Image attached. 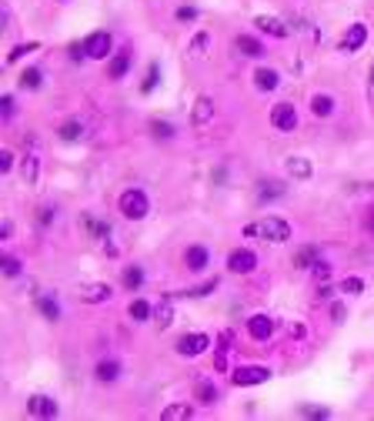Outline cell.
Listing matches in <instances>:
<instances>
[{"label": "cell", "instance_id": "cell-47", "mask_svg": "<svg viewBox=\"0 0 374 421\" xmlns=\"http://www.w3.org/2000/svg\"><path fill=\"white\" fill-rule=\"evenodd\" d=\"M54 217H57V208H44V210H40V228H47Z\"/></svg>", "mask_w": 374, "mask_h": 421}, {"label": "cell", "instance_id": "cell-41", "mask_svg": "<svg viewBox=\"0 0 374 421\" xmlns=\"http://www.w3.org/2000/svg\"><path fill=\"white\" fill-rule=\"evenodd\" d=\"M24 181H27V184H34V181H37V158H27L24 160Z\"/></svg>", "mask_w": 374, "mask_h": 421}, {"label": "cell", "instance_id": "cell-31", "mask_svg": "<svg viewBox=\"0 0 374 421\" xmlns=\"http://www.w3.org/2000/svg\"><path fill=\"white\" fill-rule=\"evenodd\" d=\"M198 401L200 405H214V401H218V388H214V381H198Z\"/></svg>", "mask_w": 374, "mask_h": 421}, {"label": "cell", "instance_id": "cell-21", "mask_svg": "<svg viewBox=\"0 0 374 421\" xmlns=\"http://www.w3.org/2000/svg\"><path fill=\"white\" fill-rule=\"evenodd\" d=\"M57 134H60V141H67V144L80 141V137H84V124H80V117H71V121H64V124L57 128Z\"/></svg>", "mask_w": 374, "mask_h": 421}, {"label": "cell", "instance_id": "cell-5", "mask_svg": "<svg viewBox=\"0 0 374 421\" xmlns=\"http://www.w3.org/2000/svg\"><path fill=\"white\" fill-rule=\"evenodd\" d=\"M27 415L37 421H54L60 415V408H57V401L50 395H30L27 398Z\"/></svg>", "mask_w": 374, "mask_h": 421}, {"label": "cell", "instance_id": "cell-39", "mask_svg": "<svg viewBox=\"0 0 374 421\" xmlns=\"http://www.w3.org/2000/svg\"><path fill=\"white\" fill-rule=\"evenodd\" d=\"M207 44H211V34H207V30H200L198 37L191 40V53H194V57H198V53H204V51H207Z\"/></svg>", "mask_w": 374, "mask_h": 421}, {"label": "cell", "instance_id": "cell-37", "mask_svg": "<svg viewBox=\"0 0 374 421\" xmlns=\"http://www.w3.org/2000/svg\"><path fill=\"white\" fill-rule=\"evenodd\" d=\"M0 261H3V278H17V274L24 271V267H21V261H17L14 254H3Z\"/></svg>", "mask_w": 374, "mask_h": 421}, {"label": "cell", "instance_id": "cell-53", "mask_svg": "<svg viewBox=\"0 0 374 421\" xmlns=\"http://www.w3.org/2000/svg\"><path fill=\"white\" fill-rule=\"evenodd\" d=\"M371 84H374V67H371Z\"/></svg>", "mask_w": 374, "mask_h": 421}, {"label": "cell", "instance_id": "cell-52", "mask_svg": "<svg viewBox=\"0 0 374 421\" xmlns=\"http://www.w3.org/2000/svg\"><path fill=\"white\" fill-rule=\"evenodd\" d=\"M368 231L374 234V208H371V214H368Z\"/></svg>", "mask_w": 374, "mask_h": 421}, {"label": "cell", "instance_id": "cell-24", "mask_svg": "<svg viewBox=\"0 0 374 421\" xmlns=\"http://www.w3.org/2000/svg\"><path fill=\"white\" fill-rule=\"evenodd\" d=\"M311 114L314 117H331L334 114V97L331 94H314L311 97Z\"/></svg>", "mask_w": 374, "mask_h": 421}, {"label": "cell", "instance_id": "cell-43", "mask_svg": "<svg viewBox=\"0 0 374 421\" xmlns=\"http://www.w3.org/2000/svg\"><path fill=\"white\" fill-rule=\"evenodd\" d=\"M71 60H74V64H84V60H87V47H84V44H71Z\"/></svg>", "mask_w": 374, "mask_h": 421}, {"label": "cell", "instance_id": "cell-33", "mask_svg": "<svg viewBox=\"0 0 374 421\" xmlns=\"http://www.w3.org/2000/svg\"><path fill=\"white\" fill-rule=\"evenodd\" d=\"M157 84H161V64L154 60V64L148 67V77H144V84H141V94H150Z\"/></svg>", "mask_w": 374, "mask_h": 421}, {"label": "cell", "instance_id": "cell-1", "mask_svg": "<svg viewBox=\"0 0 374 421\" xmlns=\"http://www.w3.org/2000/svg\"><path fill=\"white\" fill-rule=\"evenodd\" d=\"M291 234H294L291 224L284 217H274V214H268V217H261V221L244 228V237H264L271 244H284V241H291Z\"/></svg>", "mask_w": 374, "mask_h": 421}, {"label": "cell", "instance_id": "cell-23", "mask_svg": "<svg viewBox=\"0 0 374 421\" xmlns=\"http://www.w3.org/2000/svg\"><path fill=\"white\" fill-rule=\"evenodd\" d=\"M37 308H40V315L47 317V321H60V301L54 294H40L37 298Z\"/></svg>", "mask_w": 374, "mask_h": 421}, {"label": "cell", "instance_id": "cell-14", "mask_svg": "<svg viewBox=\"0 0 374 421\" xmlns=\"http://www.w3.org/2000/svg\"><path fill=\"white\" fill-rule=\"evenodd\" d=\"M364 40H368V27L364 24H351L348 34L341 37V51H348V53L361 51V47H364Z\"/></svg>", "mask_w": 374, "mask_h": 421}, {"label": "cell", "instance_id": "cell-51", "mask_svg": "<svg viewBox=\"0 0 374 421\" xmlns=\"http://www.w3.org/2000/svg\"><path fill=\"white\" fill-rule=\"evenodd\" d=\"M331 291H334L331 285H321V288H318V298H331Z\"/></svg>", "mask_w": 374, "mask_h": 421}, {"label": "cell", "instance_id": "cell-40", "mask_svg": "<svg viewBox=\"0 0 374 421\" xmlns=\"http://www.w3.org/2000/svg\"><path fill=\"white\" fill-rule=\"evenodd\" d=\"M301 415H304V418H314V421H325L331 411H327V408H318V405H304Z\"/></svg>", "mask_w": 374, "mask_h": 421}, {"label": "cell", "instance_id": "cell-19", "mask_svg": "<svg viewBox=\"0 0 374 421\" xmlns=\"http://www.w3.org/2000/svg\"><path fill=\"white\" fill-rule=\"evenodd\" d=\"M318 261H321V248L318 244H304L294 254V267H314Z\"/></svg>", "mask_w": 374, "mask_h": 421}, {"label": "cell", "instance_id": "cell-34", "mask_svg": "<svg viewBox=\"0 0 374 421\" xmlns=\"http://www.w3.org/2000/svg\"><path fill=\"white\" fill-rule=\"evenodd\" d=\"M37 47H40V44H37V40H30V44H17V47H14V51L7 53V64H17V60H21V57H27V53H34V51H37Z\"/></svg>", "mask_w": 374, "mask_h": 421}, {"label": "cell", "instance_id": "cell-9", "mask_svg": "<svg viewBox=\"0 0 374 421\" xmlns=\"http://www.w3.org/2000/svg\"><path fill=\"white\" fill-rule=\"evenodd\" d=\"M248 335L254 341H271L274 335V317L271 315H250L248 317Z\"/></svg>", "mask_w": 374, "mask_h": 421}, {"label": "cell", "instance_id": "cell-29", "mask_svg": "<svg viewBox=\"0 0 374 421\" xmlns=\"http://www.w3.org/2000/svg\"><path fill=\"white\" fill-rule=\"evenodd\" d=\"M154 321H157V328L164 331V328H171V321H174V308H171V301H161L157 308H154Z\"/></svg>", "mask_w": 374, "mask_h": 421}, {"label": "cell", "instance_id": "cell-16", "mask_svg": "<svg viewBox=\"0 0 374 421\" xmlns=\"http://www.w3.org/2000/svg\"><path fill=\"white\" fill-rule=\"evenodd\" d=\"M214 121V97H198V104H194V114H191V124L194 128H204V124H211Z\"/></svg>", "mask_w": 374, "mask_h": 421}, {"label": "cell", "instance_id": "cell-42", "mask_svg": "<svg viewBox=\"0 0 374 421\" xmlns=\"http://www.w3.org/2000/svg\"><path fill=\"white\" fill-rule=\"evenodd\" d=\"M311 274H314L318 281H327V278H331V264H327V261H318L314 267H311Z\"/></svg>", "mask_w": 374, "mask_h": 421}, {"label": "cell", "instance_id": "cell-11", "mask_svg": "<svg viewBox=\"0 0 374 421\" xmlns=\"http://www.w3.org/2000/svg\"><path fill=\"white\" fill-rule=\"evenodd\" d=\"M130 64H134V51H130V47H121V51L110 57V64H107V77L121 80L127 71H130Z\"/></svg>", "mask_w": 374, "mask_h": 421}, {"label": "cell", "instance_id": "cell-38", "mask_svg": "<svg viewBox=\"0 0 374 421\" xmlns=\"http://www.w3.org/2000/svg\"><path fill=\"white\" fill-rule=\"evenodd\" d=\"M338 291H341V294H361V291H364V281H361V278H344V281L338 285Z\"/></svg>", "mask_w": 374, "mask_h": 421}, {"label": "cell", "instance_id": "cell-4", "mask_svg": "<svg viewBox=\"0 0 374 421\" xmlns=\"http://www.w3.org/2000/svg\"><path fill=\"white\" fill-rule=\"evenodd\" d=\"M231 381H234V388L264 385V381H271V368H264V365H241V368L231 374Z\"/></svg>", "mask_w": 374, "mask_h": 421}, {"label": "cell", "instance_id": "cell-25", "mask_svg": "<svg viewBox=\"0 0 374 421\" xmlns=\"http://www.w3.org/2000/svg\"><path fill=\"white\" fill-rule=\"evenodd\" d=\"M127 315H130V321H148L150 315H154V308H150V301H144V298H137V301H130V308H127Z\"/></svg>", "mask_w": 374, "mask_h": 421}, {"label": "cell", "instance_id": "cell-30", "mask_svg": "<svg viewBox=\"0 0 374 421\" xmlns=\"http://www.w3.org/2000/svg\"><path fill=\"white\" fill-rule=\"evenodd\" d=\"M218 288H221V281H218V278H211V281H204V285H198V288L184 291L180 298H207V294H214Z\"/></svg>", "mask_w": 374, "mask_h": 421}, {"label": "cell", "instance_id": "cell-7", "mask_svg": "<svg viewBox=\"0 0 374 421\" xmlns=\"http://www.w3.org/2000/svg\"><path fill=\"white\" fill-rule=\"evenodd\" d=\"M254 267H257V254L250 248H237V251L227 254V271L231 274H250Z\"/></svg>", "mask_w": 374, "mask_h": 421}, {"label": "cell", "instance_id": "cell-20", "mask_svg": "<svg viewBox=\"0 0 374 421\" xmlns=\"http://www.w3.org/2000/svg\"><path fill=\"white\" fill-rule=\"evenodd\" d=\"M234 44H237V51L244 53V57H264V44L257 37H250V34H241Z\"/></svg>", "mask_w": 374, "mask_h": 421}, {"label": "cell", "instance_id": "cell-13", "mask_svg": "<svg viewBox=\"0 0 374 421\" xmlns=\"http://www.w3.org/2000/svg\"><path fill=\"white\" fill-rule=\"evenodd\" d=\"M284 194H288V184H284V181H271V178H268V181H257V201H261V204L281 201Z\"/></svg>", "mask_w": 374, "mask_h": 421}, {"label": "cell", "instance_id": "cell-27", "mask_svg": "<svg viewBox=\"0 0 374 421\" xmlns=\"http://www.w3.org/2000/svg\"><path fill=\"white\" fill-rule=\"evenodd\" d=\"M141 285H144V267H141V264H127L124 267V288L137 291Z\"/></svg>", "mask_w": 374, "mask_h": 421}, {"label": "cell", "instance_id": "cell-15", "mask_svg": "<svg viewBox=\"0 0 374 421\" xmlns=\"http://www.w3.org/2000/svg\"><path fill=\"white\" fill-rule=\"evenodd\" d=\"M94 378H97L100 385H114L121 378V361L117 358H100L97 368H94Z\"/></svg>", "mask_w": 374, "mask_h": 421}, {"label": "cell", "instance_id": "cell-3", "mask_svg": "<svg viewBox=\"0 0 374 421\" xmlns=\"http://www.w3.org/2000/svg\"><path fill=\"white\" fill-rule=\"evenodd\" d=\"M84 47H87L91 60H107L110 51H114V37H110V30H94V34L84 37Z\"/></svg>", "mask_w": 374, "mask_h": 421}, {"label": "cell", "instance_id": "cell-6", "mask_svg": "<svg viewBox=\"0 0 374 421\" xmlns=\"http://www.w3.org/2000/svg\"><path fill=\"white\" fill-rule=\"evenodd\" d=\"M271 124H274L281 134L294 131V128H298V107L288 104V101L274 104V107H271Z\"/></svg>", "mask_w": 374, "mask_h": 421}, {"label": "cell", "instance_id": "cell-17", "mask_svg": "<svg viewBox=\"0 0 374 421\" xmlns=\"http://www.w3.org/2000/svg\"><path fill=\"white\" fill-rule=\"evenodd\" d=\"M277 84H281V74H277L274 67H257V71H254V87H257V91L271 94V91H277Z\"/></svg>", "mask_w": 374, "mask_h": 421}, {"label": "cell", "instance_id": "cell-48", "mask_svg": "<svg viewBox=\"0 0 374 421\" xmlns=\"http://www.w3.org/2000/svg\"><path fill=\"white\" fill-rule=\"evenodd\" d=\"M331 317H334V321H344V304H334V308H331Z\"/></svg>", "mask_w": 374, "mask_h": 421}, {"label": "cell", "instance_id": "cell-2", "mask_svg": "<svg viewBox=\"0 0 374 421\" xmlns=\"http://www.w3.org/2000/svg\"><path fill=\"white\" fill-rule=\"evenodd\" d=\"M117 208H121V214H124L127 221H144L150 210V201L141 187H127L124 194H121V201H117Z\"/></svg>", "mask_w": 374, "mask_h": 421}, {"label": "cell", "instance_id": "cell-49", "mask_svg": "<svg viewBox=\"0 0 374 421\" xmlns=\"http://www.w3.org/2000/svg\"><path fill=\"white\" fill-rule=\"evenodd\" d=\"M291 338H304V324H291Z\"/></svg>", "mask_w": 374, "mask_h": 421}, {"label": "cell", "instance_id": "cell-12", "mask_svg": "<svg viewBox=\"0 0 374 421\" xmlns=\"http://www.w3.org/2000/svg\"><path fill=\"white\" fill-rule=\"evenodd\" d=\"M184 264H187V271H194V274H200L207 264H211V251L204 248V244H191L187 251H184Z\"/></svg>", "mask_w": 374, "mask_h": 421}, {"label": "cell", "instance_id": "cell-45", "mask_svg": "<svg viewBox=\"0 0 374 421\" xmlns=\"http://www.w3.org/2000/svg\"><path fill=\"white\" fill-rule=\"evenodd\" d=\"M194 17H198V7H180V10H177V21H180V24H191Z\"/></svg>", "mask_w": 374, "mask_h": 421}, {"label": "cell", "instance_id": "cell-22", "mask_svg": "<svg viewBox=\"0 0 374 421\" xmlns=\"http://www.w3.org/2000/svg\"><path fill=\"white\" fill-rule=\"evenodd\" d=\"M288 174L298 178V181H307V178L314 174V167H311L307 158H288Z\"/></svg>", "mask_w": 374, "mask_h": 421}, {"label": "cell", "instance_id": "cell-32", "mask_svg": "<svg viewBox=\"0 0 374 421\" xmlns=\"http://www.w3.org/2000/svg\"><path fill=\"white\" fill-rule=\"evenodd\" d=\"M191 415H194V408H191V405H171V408H164V411H161V418H164V421L191 418Z\"/></svg>", "mask_w": 374, "mask_h": 421}, {"label": "cell", "instance_id": "cell-18", "mask_svg": "<svg viewBox=\"0 0 374 421\" xmlns=\"http://www.w3.org/2000/svg\"><path fill=\"white\" fill-rule=\"evenodd\" d=\"M254 24H257L261 34H268V37H274V40H284V37H288V24H281L277 17H257Z\"/></svg>", "mask_w": 374, "mask_h": 421}, {"label": "cell", "instance_id": "cell-44", "mask_svg": "<svg viewBox=\"0 0 374 421\" xmlns=\"http://www.w3.org/2000/svg\"><path fill=\"white\" fill-rule=\"evenodd\" d=\"M0 110H3V121H10V117H14V97H10V94H3V97H0Z\"/></svg>", "mask_w": 374, "mask_h": 421}, {"label": "cell", "instance_id": "cell-28", "mask_svg": "<svg viewBox=\"0 0 374 421\" xmlns=\"http://www.w3.org/2000/svg\"><path fill=\"white\" fill-rule=\"evenodd\" d=\"M227 348H231V331H224L221 341H218V351H214V371H227Z\"/></svg>", "mask_w": 374, "mask_h": 421}, {"label": "cell", "instance_id": "cell-36", "mask_svg": "<svg viewBox=\"0 0 374 421\" xmlns=\"http://www.w3.org/2000/svg\"><path fill=\"white\" fill-rule=\"evenodd\" d=\"M150 134H154L157 141H171V137H174V128H171L167 121H154V124H150Z\"/></svg>", "mask_w": 374, "mask_h": 421}, {"label": "cell", "instance_id": "cell-46", "mask_svg": "<svg viewBox=\"0 0 374 421\" xmlns=\"http://www.w3.org/2000/svg\"><path fill=\"white\" fill-rule=\"evenodd\" d=\"M10 167H14V154H10V151H0V171L7 174Z\"/></svg>", "mask_w": 374, "mask_h": 421}, {"label": "cell", "instance_id": "cell-26", "mask_svg": "<svg viewBox=\"0 0 374 421\" xmlns=\"http://www.w3.org/2000/svg\"><path fill=\"white\" fill-rule=\"evenodd\" d=\"M40 84H44V71L40 67H27L21 74V87L24 91H40Z\"/></svg>", "mask_w": 374, "mask_h": 421}, {"label": "cell", "instance_id": "cell-8", "mask_svg": "<svg viewBox=\"0 0 374 421\" xmlns=\"http://www.w3.org/2000/svg\"><path fill=\"white\" fill-rule=\"evenodd\" d=\"M211 348V335H204V331H194V335H184L180 341H177V354H184V358H198Z\"/></svg>", "mask_w": 374, "mask_h": 421}, {"label": "cell", "instance_id": "cell-50", "mask_svg": "<svg viewBox=\"0 0 374 421\" xmlns=\"http://www.w3.org/2000/svg\"><path fill=\"white\" fill-rule=\"evenodd\" d=\"M10 231H14V224H10V221H3V228H0V237H10Z\"/></svg>", "mask_w": 374, "mask_h": 421}, {"label": "cell", "instance_id": "cell-10", "mask_svg": "<svg viewBox=\"0 0 374 421\" xmlns=\"http://www.w3.org/2000/svg\"><path fill=\"white\" fill-rule=\"evenodd\" d=\"M110 294H114V288H110V285H100V281L77 288V298L87 301V304H104V301H110Z\"/></svg>", "mask_w": 374, "mask_h": 421}, {"label": "cell", "instance_id": "cell-35", "mask_svg": "<svg viewBox=\"0 0 374 421\" xmlns=\"http://www.w3.org/2000/svg\"><path fill=\"white\" fill-rule=\"evenodd\" d=\"M84 224H87V231L94 237H110V224H104L97 217H84Z\"/></svg>", "mask_w": 374, "mask_h": 421}]
</instances>
